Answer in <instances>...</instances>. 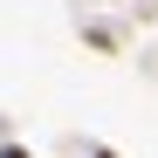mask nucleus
Wrapping results in <instances>:
<instances>
[{
  "label": "nucleus",
  "instance_id": "1",
  "mask_svg": "<svg viewBox=\"0 0 158 158\" xmlns=\"http://www.w3.org/2000/svg\"><path fill=\"white\" fill-rule=\"evenodd\" d=\"M7 158H28V151H21V144H7Z\"/></svg>",
  "mask_w": 158,
  "mask_h": 158
}]
</instances>
